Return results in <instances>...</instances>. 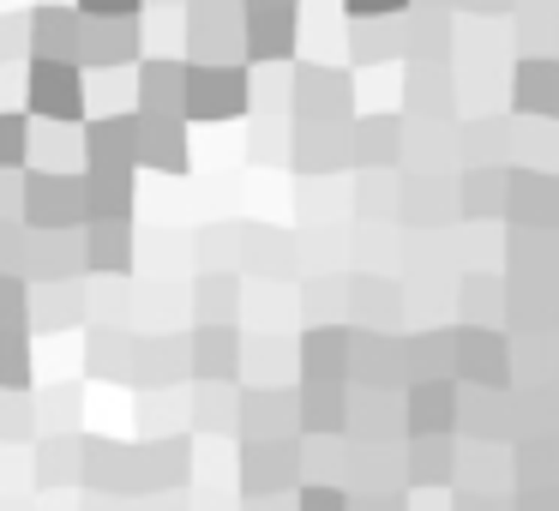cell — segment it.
Listing matches in <instances>:
<instances>
[{
	"label": "cell",
	"instance_id": "6da1fadb",
	"mask_svg": "<svg viewBox=\"0 0 559 511\" xmlns=\"http://www.w3.org/2000/svg\"><path fill=\"white\" fill-rule=\"evenodd\" d=\"M31 91H37V97H31L37 115H55V121H79V109H85V103H79V73H67L49 55H43L37 73H31Z\"/></svg>",
	"mask_w": 559,
	"mask_h": 511
},
{
	"label": "cell",
	"instance_id": "7a4b0ae2",
	"mask_svg": "<svg viewBox=\"0 0 559 511\" xmlns=\"http://www.w3.org/2000/svg\"><path fill=\"white\" fill-rule=\"evenodd\" d=\"M187 97H193V103H187L193 115H211V121H217V115L241 109V79H235V73H193Z\"/></svg>",
	"mask_w": 559,
	"mask_h": 511
},
{
	"label": "cell",
	"instance_id": "3957f363",
	"mask_svg": "<svg viewBox=\"0 0 559 511\" xmlns=\"http://www.w3.org/2000/svg\"><path fill=\"white\" fill-rule=\"evenodd\" d=\"M19 157H25V121L0 115V163H19Z\"/></svg>",
	"mask_w": 559,
	"mask_h": 511
},
{
	"label": "cell",
	"instance_id": "277c9868",
	"mask_svg": "<svg viewBox=\"0 0 559 511\" xmlns=\"http://www.w3.org/2000/svg\"><path fill=\"white\" fill-rule=\"evenodd\" d=\"M391 7H403V0H349V13H391Z\"/></svg>",
	"mask_w": 559,
	"mask_h": 511
},
{
	"label": "cell",
	"instance_id": "5b68a950",
	"mask_svg": "<svg viewBox=\"0 0 559 511\" xmlns=\"http://www.w3.org/2000/svg\"><path fill=\"white\" fill-rule=\"evenodd\" d=\"M91 13H127V7H133V0H85Z\"/></svg>",
	"mask_w": 559,
	"mask_h": 511
},
{
	"label": "cell",
	"instance_id": "8992f818",
	"mask_svg": "<svg viewBox=\"0 0 559 511\" xmlns=\"http://www.w3.org/2000/svg\"><path fill=\"white\" fill-rule=\"evenodd\" d=\"M307 511H343V506L331 494H313V499H307Z\"/></svg>",
	"mask_w": 559,
	"mask_h": 511
}]
</instances>
